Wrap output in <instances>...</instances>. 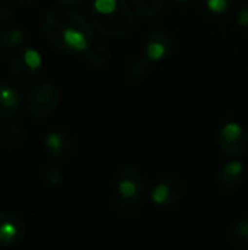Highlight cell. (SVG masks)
I'll list each match as a JSON object with an SVG mask.
<instances>
[{
  "mask_svg": "<svg viewBox=\"0 0 248 250\" xmlns=\"http://www.w3.org/2000/svg\"><path fill=\"white\" fill-rule=\"evenodd\" d=\"M44 34L58 51L77 54L88 50L94 40V26L77 12L56 7L45 15Z\"/></svg>",
  "mask_w": 248,
  "mask_h": 250,
  "instance_id": "1",
  "label": "cell"
},
{
  "mask_svg": "<svg viewBox=\"0 0 248 250\" xmlns=\"http://www.w3.org/2000/svg\"><path fill=\"white\" fill-rule=\"evenodd\" d=\"M94 28L105 38H120L133 28V12L127 0H95L91 9Z\"/></svg>",
  "mask_w": 248,
  "mask_h": 250,
  "instance_id": "2",
  "label": "cell"
},
{
  "mask_svg": "<svg viewBox=\"0 0 248 250\" xmlns=\"http://www.w3.org/2000/svg\"><path fill=\"white\" fill-rule=\"evenodd\" d=\"M145 193V180L140 170L126 164L115 173V196L114 208L123 217H134L140 209Z\"/></svg>",
  "mask_w": 248,
  "mask_h": 250,
  "instance_id": "3",
  "label": "cell"
},
{
  "mask_svg": "<svg viewBox=\"0 0 248 250\" xmlns=\"http://www.w3.org/2000/svg\"><path fill=\"white\" fill-rule=\"evenodd\" d=\"M58 103L60 92L56 85L48 82L34 85L23 97L25 110L37 119L50 117L57 110Z\"/></svg>",
  "mask_w": 248,
  "mask_h": 250,
  "instance_id": "4",
  "label": "cell"
},
{
  "mask_svg": "<svg viewBox=\"0 0 248 250\" xmlns=\"http://www.w3.org/2000/svg\"><path fill=\"white\" fill-rule=\"evenodd\" d=\"M10 73L20 81H31L42 72V57L35 48L19 47L10 53Z\"/></svg>",
  "mask_w": 248,
  "mask_h": 250,
  "instance_id": "5",
  "label": "cell"
},
{
  "mask_svg": "<svg viewBox=\"0 0 248 250\" xmlns=\"http://www.w3.org/2000/svg\"><path fill=\"white\" fill-rule=\"evenodd\" d=\"M218 142L227 157L240 160L248 152V130L240 123H227L219 132Z\"/></svg>",
  "mask_w": 248,
  "mask_h": 250,
  "instance_id": "6",
  "label": "cell"
},
{
  "mask_svg": "<svg viewBox=\"0 0 248 250\" xmlns=\"http://www.w3.org/2000/svg\"><path fill=\"white\" fill-rule=\"evenodd\" d=\"M183 193H184V188L181 182L174 176H165L155 183L151 192V199L153 201L155 205L168 208L177 205L181 201Z\"/></svg>",
  "mask_w": 248,
  "mask_h": 250,
  "instance_id": "7",
  "label": "cell"
},
{
  "mask_svg": "<svg viewBox=\"0 0 248 250\" xmlns=\"http://www.w3.org/2000/svg\"><path fill=\"white\" fill-rule=\"evenodd\" d=\"M25 236L23 220L10 211H0V246H16Z\"/></svg>",
  "mask_w": 248,
  "mask_h": 250,
  "instance_id": "8",
  "label": "cell"
},
{
  "mask_svg": "<svg viewBox=\"0 0 248 250\" xmlns=\"http://www.w3.org/2000/svg\"><path fill=\"white\" fill-rule=\"evenodd\" d=\"M45 148L57 161H69L76 151L73 138L64 130H54L45 136Z\"/></svg>",
  "mask_w": 248,
  "mask_h": 250,
  "instance_id": "9",
  "label": "cell"
},
{
  "mask_svg": "<svg viewBox=\"0 0 248 250\" xmlns=\"http://www.w3.org/2000/svg\"><path fill=\"white\" fill-rule=\"evenodd\" d=\"M172 48L174 40L167 31H153L146 40V59L151 60V63L161 62L171 54Z\"/></svg>",
  "mask_w": 248,
  "mask_h": 250,
  "instance_id": "10",
  "label": "cell"
},
{
  "mask_svg": "<svg viewBox=\"0 0 248 250\" xmlns=\"http://www.w3.org/2000/svg\"><path fill=\"white\" fill-rule=\"evenodd\" d=\"M244 179H246L244 164L235 158L222 164L221 168L218 170V176H216L218 185L225 190H234V189L240 188L243 185Z\"/></svg>",
  "mask_w": 248,
  "mask_h": 250,
  "instance_id": "11",
  "label": "cell"
},
{
  "mask_svg": "<svg viewBox=\"0 0 248 250\" xmlns=\"http://www.w3.org/2000/svg\"><path fill=\"white\" fill-rule=\"evenodd\" d=\"M23 97L20 91L7 82L0 81V117L12 119L15 117L22 107Z\"/></svg>",
  "mask_w": 248,
  "mask_h": 250,
  "instance_id": "12",
  "label": "cell"
},
{
  "mask_svg": "<svg viewBox=\"0 0 248 250\" xmlns=\"http://www.w3.org/2000/svg\"><path fill=\"white\" fill-rule=\"evenodd\" d=\"M25 41V34L20 28L13 25H0V54L19 48Z\"/></svg>",
  "mask_w": 248,
  "mask_h": 250,
  "instance_id": "13",
  "label": "cell"
},
{
  "mask_svg": "<svg viewBox=\"0 0 248 250\" xmlns=\"http://www.w3.org/2000/svg\"><path fill=\"white\" fill-rule=\"evenodd\" d=\"M1 138H3V145L6 146V149L15 151V149L22 148V145L25 144V139H26V133H25V129L22 127V125H19L16 122H10L6 125Z\"/></svg>",
  "mask_w": 248,
  "mask_h": 250,
  "instance_id": "14",
  "label": "cell"
},
{
  "mask_svg": "<svg viewBox=\"0 0 248 250\" xmlns=\"http://www.w3.org/2000/svg\"><path fill=\"white\" fill-rule=\"evenodd\" d=\"M85 54H86L88 63L92 67H96V69L105 67L110 63V60H111L110 50L105 45H102V44H91L88 47V50L85 51Z\"/></svg>",
  "mask_w": 248,
  "mask_h": 250,
  "instance_id": "15",
  "label": "cell"
},
{
  "mask_svg": "<svg viewBox=\"0 0 248 250\" xmlns=\"http://www.w3.org/2000/svg\"><path fill=\"white\" fill-rule=\"evenodd\" d=\"M229 243L234 249L248 250V220H238L229 231Z\"/></svg>",
  "mask_w": 248,
  "mask_h": 250,
  "instance_id": "16",
  "label": "cell"
},
{
  "mask_svg": "<svg viewBox=\"0 0 248 250\" xmlns=\"http://www.w3.org/2000/svg\"><path fill=\"white\" fill-rule=\"evenodd\" d=\"M133 6L140 18L151 19L162 10L164 0H133Z\"/></svg>",
  "mask_w": 248,
  "mask_h": 250,
  "instance_id": "17",
  "label": "cell"
},
{
  "mask_svg": "<svg viewBox=\"0 0 248 250\" xmlns=\"http://www.w3.org/2000/svg\"><path fill=\"white\" fill-rule=\"evenodd\" d=\"M149 63H151V60H148V59H139V60L130 63L129 67H127L129 76L130 78H134V79L145 78L148 75V72H149V67H151Z\"/></svg>",
  "mask_w": 248,
  "mask_h": 250,
  "instance_id": "18",
  "label": "cell"
},
{
  "mask_svg": "<svg viewBox=\"0 0 248 250\" xmlns=\"http://www.w3.org/2000/svg\"><path fill=\"white\" fill-rule=\"evenodd\" d=\"M42 176H44V180L48 186L51 188H57L63 183V179H64V174L63 171L56 167V166H50L47 168H44L42 171Z\"/></svg>",
  "mask_w": 248,
  "mask_h": 250,
  "instance_id": "19",
  "label": "cell"
},
{
  "mask_svg": "<svg viewBox=\"0 0 248 250\" xmlns=\"http://www.w3.org/2000/svg\"><path fill=\"white\" fill-rule=\"evenodd\" d=\"M205 4L212 13L221 15V13L228 12V9L232 4V0H205Z\"/></svg>",
  "mask_w": 248,
  "mask_h": 250,
  "instance_id": "20",
  "label": "cell"
},
{
  "mask_svg": "<svg viewBox=\"0 0 248 250\" xmlns=\"http://www.w3.org/2000/svg\"><path fill=\"white\" fill-rule=\"evenodd\" d=\"M15 16V7L10 3L0 4V19L1 21H10Z\"/></svg>",
  "mask_w": 248,
  "mask_h": 250,
  "instance_id": "21",
  "label": "cell"
},
{
  "mask_svg": "<svg viewBox=\"0 0 248 250\" xmlns=\"http://www.w3.org/2000/svg\"><path fill=\"white\" fill-rule=\"evenodd\" d=\"M237 21L241 26H248V4L243 6V9L238 12V16H237Z\"/></svg>",
  "mask_w": 248,
  "mask_h": 250,
  "instance_id": "22",
  "label": "cell"
},
{
  "mask_svg": "<svg viewBox=\"0 0 248 250\" xmlns=\"http://www.w3.org/2000/svg\"><path fill=\"white\" fill-rule=\"evenodd\" d=\"M56 1L60 4H64V6H76V4H80L86 0H56Z\"/></svg>",
  "mask_w": 248,
  "mask_h": 250,
  "instance_id": "23",
  "label": "cell"
},
{
  "mask_svg": "<svg viewBox=\"0 0 248 250\" xmlns=\"http://www.w3.org/2000/svg\"><path fill=\"white\" fill-rule=\"evenodd\" d=\"M16 4H20V6H28V4H34L37 0H10Z\"/></svg>",
  "mask_w": 248,
  "mask_h": 250,
  "instance_id": "24",
  "label": "cell"
},
{
  "mask_svg": "<svg viewBox=\"0 0 248 250\" xmlns=\"http://www.w3.org/2000/svg\"><path fill=\"white\" fill-rule=\"evenodd\" d=\"M175 1H186V0H175Z\"/></svg>",
  "mask_w": 248,
  "mask_h": 250,
  "instance_id": "25",
  "label": "cell"
}]
</instances>
